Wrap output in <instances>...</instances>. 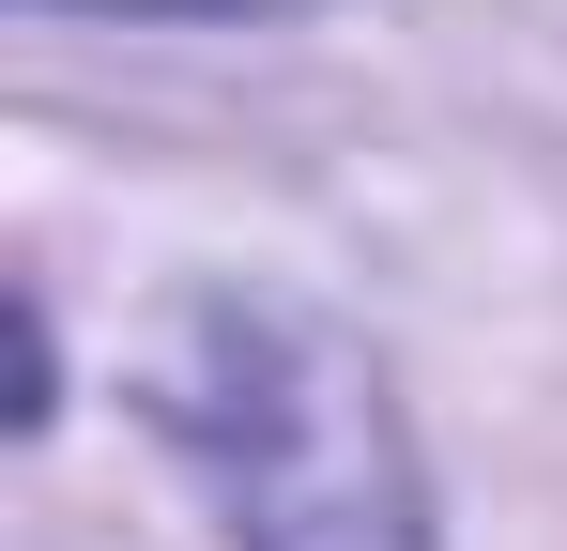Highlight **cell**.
<instances>
[{
    "label": "cell",
    "instance_id": "7a4b0ae2",
    "mask_svg": "<svg viewBox=\"0 0 567 551\" xmlns=\"http://www.w3.org/2000/svg\"><path fill=\"white\" fill-rule=\"evenodd\" d=\"M31 15H291V0H31Z\"/></svg>",
    "mask_w": 567,
    "mask_h": 551
},
{
    "label": "cell",
    "instance_id": "6da1fadb",
    "mask_svg": "<svg viewBox=\"0 0 567 551\" xmlns=\"http://www.w3.org/2000/svg\"><path fill=\"white\" fill-rule=\"evenodd\" d=\"M154 445L215 490L230 551H430V475L353 322L215 276L138 353Z\"/></svg>",
    "mask_w": 567,
    "mask_h": 551
}]
</instances>
